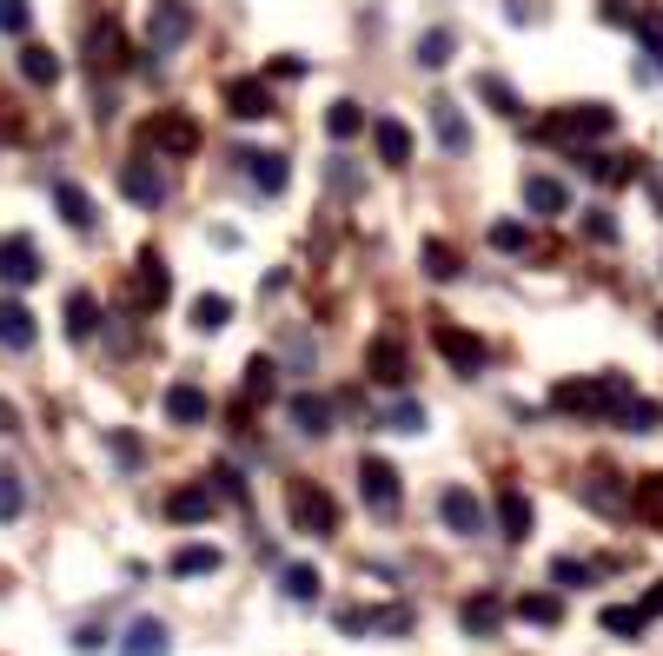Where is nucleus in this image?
<instances>
[{
  "mask_svg": "<svg viewBox=\"0 0 663 656\" xmlns=\"http://www.w3.org/2000/svg\"><path fill=\"white\" fill-rule=\"evenodd\" d=\"M40 279V252L27 232H7L0 239V285H33Z\"/></svg>",
  "mask_w": 663,
  "mask_h": 656,
  "instance_id": "nucleus-11",
  "label": "nucleus"
},
{
  "mask_svg": "<svg viewBox=\"0 0 663 656\" xmlns=\"http://www.w3.org/2000/svg\"><path fill=\"white\" fill-rule=\"evenodd\" d=\"M525 206L545 212V219H558V212H571V192H564V179H551V173H525Z\"/></svg>",
  "mask_w": 663,
  "mask_h": 656,
  "instance_id": "nucleus-22",
  "label": "nucleus"
},
{
  "mask_svg": "<svg viewBox=\"0 0 663 656\" xmlns=\"http://www.w3.org/2000/svg\"><path fill=\"white\" fill-rule=\"evenodd\" d=\"M20 80H27V86H53V80H60V53L40 46V40H27V46H20Z\"/></svg>",
  "mask_w": 663,
  "mask_h": 656,
  "instance_id": "nucleus-27",
  "label": "nucleus"
},
{
  "mask_svg": "<svg viewBox=\"0 0 663 656\" xmlns=\"http://www.w3.org/2000/svg\"><path fill=\"white\" fill-rule=\"evenodd\" d=\"M365 372H372L379 385L405 392V378H412V352H405V339H398V332H379V339L365 345Z\"/></svg>",
  "mask_w": 663,
  "mask_h": 656,
  "instance_id": "nucleus-6",
  "label": "nucleus"
},
{
  "mask_svg": "<svg viewBox=\"0 0 663 656\" xmlns=\"http://www.w3.org/2000/svg\"><path fill=\"white\" fill-rule=\"evenodd\" d=\"M226 113H232V119H266V113H272V86H266V73L232 80V86H226Z\"/></svg>",
  "mask_w": 663,
  "mask_h": 656,
  "instance_id": "nucleus-12",
  "label": "nucleus"
},
{
  "mask_svg": "<svg viewBox=\"0 0 663 656\" xmlns=\"http://www.w3.org/2000/svg\"><path fill=\"white\" fill-rule=\"evenodd\" d=\"M113 451H120V465H139V438H126V431H113Z\"/></svg>",
  "mask_w": 663,
  "mask_h": 656,
  "instance_id": "nucleus-53",
  "label": "nucleus"
},
{
  "mask_svg": "<svg viewBox=\"0 0 663 656\" xmlns=\"http://www.w3.org/2000/svg\"><path fill=\"white\" fill-rule=\"evenodd\" d=\"M166 650H173V631L159 617H133L126 637H120V656H166Z\"/></svg>",
  "mask_w": 663,
  "mask_h": 656,
  "instance_id": "nucleus-20",
  "label": "nucleus"
},
{
  "mask_svg": "<svg viewBox=\"0 0 663 656\" xmlns=\"http://www.w3.org/2000/svg\"><path fill=\"white\" fill-rule=\"evenodd\" d=\"M286 511H292V531H299V538H332V531H339V504H332V491L312 485V478H292V485H286Z\"/></svg>",
  "mask_w": 663,
  "mask_h": 656,
  "instance_id": "nucleus-2",
  "label": "nucleus"
},
{
  "mask_svg": "<svg viewBox=\"0 0 663 656\" xmlns=\"http://www.w3.org/2000/svg\"><path fill=\"white\" fill-rule=\"evenodd\" d=\"M432 345L445 352V365H452L458 378H478V372H485V358H491V352H485V339H472V332H458V325H438V332H432Z\"/></svg>",
  "mask_w": 663,
  "mask_h": 656,
  "instance_id": "nucleus-7",
  "label": "nucleus"
},
{
  "mask_svg": "<svg viewBox=\"0 0 663 656\" xmlns=\"http://www.w3.org/2000/svg\"><path fill=\"white\" fill-rule=\"evenodd\" d=\"M206 485H213L219 498H246V485H239V471H232V465H219V471H213Z\"/></svg>",
  "mask_w": 663,
  "mask_h": 656,
  "instance_id": "nucleus-50",
  "label": "nucleus"
},
{
  "mask_svg": "<svg viewBox=\"0 0 663 656\" xmlns=\"http://www.w3.org/2000/svg\"><path fill=\"white\" fill-rule=\"evenodd\" d=\"M611 126H618V113H611V106H598V100H584V106L551 113V119H545V139H604Z\"/></svg>",
  "mask_w": 663,
  "mask_h": 656,
  "instance_id": "nucleus-4",
  "label": "nucleus"
},
{
  "mask_svg": "<svg viewBox=\"0 0 663 656\" xmlns=\"http://www.w3.org/2000/svg\"><path fill=\"white\" fill-rule=\"evenodd\" d=\"M505 20L525 27V20H538V7H531V0H505Z\"/></svg>",
  "mask_w": 663,
  "mask_h": 656,
  "instance_id": "nucleus-54",
  "label": "nucleus"
},
{
  "mask_svg": "<svg viewBox=\"0 0 663 656\" xmlns=\"http://www.w3.org/2000/svg\"><path fill=\"white\" fill-rule=\"evenodd\" d=\"M120 192H126L133 206L159 212V199H166V173H159L153 159H126V166H120Z\"/></svg>",
  "mask_w": 663,
  "mask_h": 656,
  "instance_id": "nucleus-9",
  "label": "nucleus"
},
{
  "mask_svg": "<svg viewBox=\"0 0 663 656\" xmlns=\"http://www.w3.org/2000/svg\"><path fill=\"white\" fill-rule=\"evenodd\" d=\"M239 166H246V179L259 192H286L292 186V159L286 153H239Z\"/></svg>",
  "mask_w": 663,
  "mask_h": 656,
  "instance_id": "nucleus-17",
  "label": "nucleus"
},
{
  "mask_svg": "<svg viewBox=\"0 0 663 656\" xmlns=\"http://www.w3.org/2000/svg\"><path fill=\"white\" fill-rule=\"evenodd\" d=\"M100 644H106V631H100V624H86V631L73 637V650H80V656H93V650H100Z\"/></svg>",
  "mask_w": 663,
  "mask_h": 656,
  "instance_id": "nucleus-52",
  "label": "nucleus"
},
{
  "mask_svg": "<svg viewBox=\"0 0 663 656\" xmlns=\"http://www.w3.org/2000/svg\"><path fill=\"white\" fill-rule=\"evenodd\" d=\"M0 431H20V412H13V405H0Z\"/></svg>",
  "mask_w": 663,
  "mask_h": 656,
  "instance_id": "nucleus-55",
  "label": "nucleus"
},
{
  "mask_svg": "<svg viewBox=\"0 0 663 656\" xmlns=\"http://www.w3.org/2000/svg\"><path fill=\"white\" fill-rule=\"evenodd\" d=\"M213 504H219V491H213V485H179V491L166 498V518H173V524H206V518H213Z\"/></svg>",
  "mask_w": 663,
  "mask_h": 656,
  "instance_id": "nucleus-18",
  "label": "nucleus"
},
{
  "mask_svg": "<svg viewBox=\"0 0 663 656\" xmlns=\"http://www.w3.org/2000/svg\"><path fill=\"white\" fill-rule=\"evenodd\" d=\"M359 498H365V511H379V518H398V465H385V458H359Z\"/></svg>",
  "mask_w": 663,
  "mask_h": 656,
  "instance_id": "nucleus-5",
  "label": "nucleus"
},
{
  "mask_svg": "<svg viewBox=\"0 0 663 656\" xmlns=\"http://www.w3.org/2000/svg\"><path fill=\"white\" fill-rule=\"evenodd\" d=\"M638 398V385L624 378V372H604V378H564L558 392H551V405L564 412V418H584V425H618V412Z\"/></svg>",
  "mask_w": 663,
  "mask_h": 656,
  "instance_id": "nucleus-1",
  "label": "nucleus"
},
{
  "mask_svg": "<svg viewBox=\"0 0 663 656\" xmlns=\"http://www.w3.org/2000/svg\"><path fill=\"white\" fill-rule=\"evenodd\" d=\"M27 27H33V7H27V0H0V33L27 40Z\"/></svg>",
  "mask_w": 663,
  "mask_h": 656,
  "instance_id": "nucleus-47",
  "label": "nucleus"
},
{
  "mask_svg": "<svg viewBox=\"0 0 663 656\" xmlns=\"http://www.w3.org/2000/svg\"><path fill=\"white\" fill-rule=\"evenodd\" d=\"M219 571V551L213 544H186L179 558H173V577H213Z\"/></svg>",
  "mask_w": 663,
  "mask_h": 656,
  "instance_id": "nucleus-39",
  "label": "nucleus"
},
{
  "mask_svg": "<svg viewBox=\"0 0 663 656\" xmlns=\"http://www.w3.org/2000/svg\"><path fill=\"white\" fill-rule=\"evenodd\" d=\"M272 385H279V365H272V358H252V365H246V398H272Z\"/></svg>",
  "mask_w": 663,
  "mask_h": 656,
  "instance_id": "nucleus-44",
  "label": "nucleus"
},
{
  "mask_svg": "<svg viewBox=\"0 0 663 656\" xmlns=\"http://www.w3.org/2000/svg\"><path fill=\"white\" fill-rule=\"evenodd\" d=\"M325 186H332V192H359V166H352V159L339 153V159L325 166Z\"/></svg>",
  "mask_w": 663,
  "mask_h": 656,
  "instance_id": "nucleus-49",
  "label": "nucleus"
},
{
  "mask_svg": "<svg viewBox=\"0 0 663 656\" xmlns=\"http://www.w3.org/2000/svg\"><path fill=\"white\" fill-rule=\"evenodd\" d=\"M153 146L173 153V159H186V153H199V126H193L186 113H159V119H153Z\"/></svg>",
  "mask_w": 663,
  "mask_h": 656,
  "instance_id": "nucleus-15",
  "label": "nucleus"
},
{
  "mask_svg": "<svg viewBox=\"0 0 663 656\" xmlns=\"http://www.w3.org/2000/svg\"><path fill=\"white\" fill-rule=\"evenodd\" d=\"M425 113H432V133H438V146H445V153H472V119H465V106H458V100H445V93H438Z\"/></svg>",
  "mask_w": 663,
  "mask_h": 656,
  "instance_id": "nucleus-10",
  "label": "nucleus"
},
{
  "mask_svg": "<svg viewBox=\"0 0 663 656\" xmlns=\"http://www.w3.org/2000/svg\"><path fill=\"white\" fill-rule=\"evenodd\" d=\"M279 591H286L292 604H319V571H312V564H286V571H279Z\"/></svg>",
  "mask_w": 663,
  "mask_h": 656,
  "instance_id": "nucleus-38",
  "label": "nucleus"
},
{
  "mask_svg": "<svg viewBox=\"0 0 663 656\" xmlns=\"http://www.w3.org/2000/svg\"><path fill=\"white\" fill-rule=\"evenodd\" d=\"M372 631H379V637H405V631H412V611H405V604H392V611H372Z\"/></svg>",
  "mask_w": 663,
  "mask_h": 656,
  "instance_id": "nucleus-48",
  "label": "nucleus"
},
{
  "mask_svg": "<svg viewBox=\"0 0 663 656\" xmlns=\"http://www.w3.org/2000/svg\"><path fill=\"white\" fill-rule=\"evenodd\" d=\"M432 425V412L418 405V398H398L392 412H385V431H425Z\"/></svg>",
  "mask_w": 663,
  "mask_h": 656,
  "instance_id": "nucleus-42",
  "label": "nucleus"
},
{
  "mask_svg": "<svg viewBox=\"0 0 663 656\" xmlns=\"http://www.w3.org/2000/svg\"><path fill=\"white\" fill-rule=\"evenodd\" d=\"M53 206H60V219H66L73 232H93V226H100V212H93L86 186H73V179H53Z\"/></svg>",
  "mask_w": 663,
  "mask_h": 656,
  "instance_id": "nucleus-23",
  "label": "nucleus"
},
{
  "mask_svg": "<svg viewBox=\"0 0 663 656\" xmlns=\"http://www.w3.org/2000/svg\"><path fill=\"white\" fill-rule=\"evenodd\" d=\"M438 518H445V531H458V538H478V531H485V504H478V491H465V485H445V491H438Z\"/></svg>",
  "mask_w": 663,
  "mask_h": 656,
  "instance_id": "nucleus-8",
  "label": "nucleus"
},
{
  "mask_svg": "<svg viewBox=\"0 0 663 656\" xmlns=\"http://www.w3.org/2000/svg\"><path fill=\"white\" fill-rule=\"evenodd\" d=\"M20 511H27V485H20L13 465H0V524H13Z\"/></svg>",
  "mask_w": 663,
  "mask_h": 656,
  "instance_id": "nucleus-40",
  "label": "nucleus"
},
{
  "mask_svg": "<svg viewBox=\"0 0 663 656\" xmlns=\"http://www.w3.org/2000/svg\"><path fill=\"white\" fill-rule=\"evenodd\" d=\"M531 524H538L531 498H525L518 485H498V531H505L511 544H525V538H531Z\"/></svg>",
  "mask_w": 663,
  "mask_h": 656,
  "instance_id": "nucleus-14",
  "label": "nucleus"
},
{
  "mask_svg": "<svg viewBox=\"0 0 663 656\" xmlns=\"http://www.w3.org/2000/svg\"><path fill=\"white\" fill-rule=\"evenodd\" d=\"M365 126H372V119H365L359 100H332V113H325V133H332V139H359Z\"/></svg>",
  "mask_w": 663,
  "mask_h": 656,
  "instance_id": "nucleus-33",
  "label": "nucleus"
},
{
  "mask_svg": "<svg viewBox=\"0 0 663 656\" xmlns=\"http://www.w3.org/2000/svg\"><path fill=\"white\" fill-rule=\"evenodd\" d=\"M452 53H458V33H452V27H432V33H418V53H412V60L438 73V66H452Z\"/></svg>",
  "mask_w": 663,
  "mask_h": 656,
  "instance_id": "nucleus-30",
  "label": "nucleus"
},
{
  "mask_svg": "<svg viewBox=\"0 0 663 656\" xmlns=\"http://www.w3.org/2000/svg\"><path fill=\"white\" fill-rule=\"evenodd\" d=\"M584 232H591L598 246H611V239H618V219H611V212H591V219H584Z\"/></svg>",
  "mask_w": 663,
  "mask_h": 656,
  "instance_id": "nucleus-51",
  "label": "nucleus"
},
{
  "mask_svg": "<svg viewBox=\"0 0 663 656\" xmlns=\"http://www.w3.org/2000/svg\"><path fill=\"white\" fill-rule=\"evenodd\" d=\"M193 27H199L193 0H153V13H146V46H153V53H179V46L193 40Z\"/></svg>",
  "mask_w": 663,
  "mask_h": 656,
  "instance_id": "nucleus-3",
  "label": "nucleus"
},
{
  "mask_svg": "<svg viewBox=\"0 0 663 656\" xmlns=\"http://www.w3.org/2000/svg\"><path fill=\"white\" fill-rule=\"evenodd\" d=\"M372 146H379L385 166H412V126H405V119L379 113V119H372Z\"/></svg>",
  "mask_w": 663,
  "mask_h": 656,
  "instance_id": "nucleus-16",
  "label": "nucleus"
},
{
  "mask_svg": "<svg viewBox=\"0 0 663 656\" xmlns=\"http://www.w3.org/2000/svg\"><path fill=\"white\" fill-rule=\"evenodd\" d=\"M618 425H624V431H657V425H663V405H657V398H631V405L618 412Z\"/></svg>",
  "mask_w": 663,
  "mask_h": 656,
  "instance_id": "nucleus-41",
  "label": "nucleus"
},
{
  "mask_svg": "<svg viewBox=\"0 0 663 656\" xmlns=\"http://www.w3.org/2000/svg\"><path fill=\"white\" fill-rule=\"evenodd\" d=\"M418 265H425V279H438V285H452V279L465 272L458 246H445V239H425V246H418Z\"/></svg>",
  "mask_w": 663,
  "mask_h": 656,
  "instance_id": "nucleus-28",
  "label": "nucleus"
},
{
  "mask_svg": "<svg viewBox=\"0 0 663 656\" xmlns=\"http://www.w3.org/2000/svg\"><path fill=\"white\" fill-rule=\"evenodd\" d=\"M591 577H598V571L578 564V558H558V564H551V584H558V591H578V584H591Z\"/></svg>",
  "mask_w": 663,
  "mask_h": 656,
  "instance_id": "nucleus-46",
  "label": "nucleus"
},
{
  "mask_svg": "<svg viewBox=\"0 0 663 656\" xmlns=\"http://www.w3.org/2000/svg\"><path fill=\"white\" fill-rule=\"evenodd\" d=\"M478 100H485L491 113H505V119H525V100H518V86H511V80H498V73H478Z\"/></svg>",
  "mask_w": 663,
  "mask_h": 656,
  "instance_id": "nucleus-29",
  "label": "nucleus"
},
{
  "mask_svg": "<svg viewBox=\"0 0 663 656\" xmlns=\"http://www.w3.org/2000/svg\"><path fill=\"white\" fill-rule=\"evenodd\" d=\"M631 511H638V518H651V524H663V471L631 478Z\"/></svg>",
  "mask_w": 663,
  "mask_h": 656,
  "instance_id": "nucleus-32",
  "label": "nucleus"
},
{
  "mask_svg": "<svg viewBox=\"0 0 663 656\" xmlns=\"http://www.w3.org/2000/svg\"><path fill=\"white\" fill-rule=\"evenodd\" d=\"M518 617L551 631V624H564V604H558V591H525V597H518Z\"/></svg>",
  "mask_w": 663,
  "mask_h": 656,
  "instance_id": "nucleus-34",
  "label": "nucleus"
},
{
  "mask_svg": "<svg viewBox=\"0 0 663 656\" xmlns=\"http://www.w3.org/2000/svg\"><path fill=\"white\" fill-rule=\"evenodd\" d=\"M86 60H93V73H120L126 66V33L106 20V27H93L86 33Z\"/></svg>",
  "mask_w": 663,
  "mask_h": 656,
  "instance_id": "nucleus-21",
  "label": "nucleus"
},
{
  "mask_svg": "<svg viewBox=\"0 0 663 656\" xmlns=\"http://www.w3.org/2000/svg\"><path fill=\"white\" fill-rule=\"evenodd\" d=\"M651 179V199H657V212H663V173H644Z\"/></svg>",
  "mask_w": 663,
  "mask_h": 656,
  "instance_id": "nucleus-56",
  "label": "nucleus"
},
{
  "mask_svg": "<svg viewBox=\"0 0 663 656\" xmlns=\"http://www.w3.org/2000/svg\"><path fill=\"white\" fill-rule=\"evenodd\" d=\"M491 246H498V252H525V246H531V226H518V219H498V226H491Z\"/></svg>",
  "mask_w": 663,
  "mask_h": 656,
  "instance_id": "nucleus-45",
  "label": "nucleus"
},
{
  "mask_svg": "<svg viewBox=\"0 0 663 656\" xmlns=\"http://www.w3.org/2000/svg\"><path fill=\"white\" fill-rule=\"evenodd\" d=\"M584 504L604 511V518H624V511H631V491L618 485V471H591V478H584Z\"/></svg>",
  "mask_w": 663,
  "mask_h": 656,
  "instance_id": "nucleus-24",
  "label": "nucleus"
},
{
  "mask_svg": "<svg viewBox=\"0 0 663 656\" xmlns=\"http://www.w3.org/2000/svg\"><path fill=\"white\" fill-rule=\"evenodd\" d=\"M33 339H40L33 312L20 299H0V352H33Z\"/></svg>",
  "mask_w": 663,
  "mask_h": 656,
  "instance_id": "nucleus-19",
  "label": "nucleus"
},
{
  "mask_svg": "<svg viewBox=\"0 0 663 656\" xmlns=\"http://www.w3.org/2000/svg\"><path fill=\"white\" fill-rule=\"evenodd\" d=\"M644 611H651V617H657V611H663V584H657V591H651V597H644Z\"/></svg>",
  "mask_w": 663,
  "mask_h": 656,
  "instance_id": "nucleus-57",
  "label": "nucleus"
},
{
  "mask_svg": "<svg viewBox=\"0 0 663 656\" xmlns=\"http://www.w3.org/2000/svg\"><path fill=\"white\" fill-rule=\"evenodd\" d=\"M166 418H173V425H206V418H213V398H206L193 378H173V385H166Z\"/></svg>",
  "mask_w": 663,
  "mask_h": 656,
  "instance_id": "nucleus-13",
  "label": "nucleus"
},
{
  "mask_svg": "<svg viewBox=\"0 0 663 656\" xmlns=\"http://www.w3.org/2000/svg\"><path fill=\"white\" fill-rule=\"evenodd\" d=\"M232 325V299L226 292H199L193 299V332H226Z\"/></svg>",
  "mask_w": 663,
  "mask_h": 656,
  "instance_id": "nucleus-31",
  "label": "nucleus"
},
{
  "mask_svg": "<svg viewBox=\"0 0 663 656\" xmlns=\"http://www.w3.org/2000/svg\"><path fill=\"white\" fill-rule=\"evenodd\" d=\"M166 292H173L166 259H139V305H166Z\"/></svg>",
  "mask_w": 663,
  "mask_h": 656,
  "instance_id": "nucleus-36",
  "label": "nucleus"
},
{
  "mask_svg": "<svg viewBox=\"0 0 663 656\" xmlns=\"http://www.w3.org/2000/svg\"><path fill=\"white\" fill-rule=\"evenodd\" d=\"M93 325H100L93 292H73V299H66V339H80V345H86V339H93Z\"/></svg>",
  "mask_w": 663,
  "mask_h": 656,
  "instance_id": "nucleus-37",
  "label": "nucleus"
},
{
  "mask_svg": "<svg viewBox=\"0 0 663 656\" xmlns=\"http://www.w3.org/2000/svg\"><path fill=\"white\" fill-rule=\"evenodd\" d=\"M286 412H292V425H299L305 438H325V431H332V398H319V392H299Z\"/></svg>",
  "mask_w": 663,
  "mask_h": 656,
  "instance_id": "nucleus-25",
  "label": "nucleus"
},
{
  "mask_svg": "<svg viewBox=\"0 0 663 656\" xmlns=\"http://www.w3.org/2000/svg\"><path fill=\"white\" fill-rule=\"evenodd\" d=\"M598 624H604L611 637H644V631H651V611H644V604H611Z\"/></svg>",
  "mask_w": 663,
  "mask_h": 656,
  "instance_id": "nucleus-35",
  "label": "nucleus"
},
{
  "mask_svg": "<svg viewBox=\"0 0 663 656\" xmlns=\"http://www.w3.org/2000/svg\"><path fill=\"white\" fill-rule=\"evenodd\" d=\"M458 624H465L472 637H498V624H505V604H498L491 591H485V597H465V604H458Z\"/></svg>",
  "mask_w": 663,
  "mask_h": 656,
  "instance_id": "nucleus-26",
  "label": "nucleus"
},
{
  "mask_svg": "<svg viewBox=\"0 0 663 656\" xmlns=\"http://www.w3.org/2000/svg\"><path fill=\"white\" fill-rule=\"evenodd\" d=\"M631 27H638V40H644V53H651V60H657V66H663V13H657V7H644V13H638Z\"/></svg>",
  "mask_w": 663,
  "mask_h": 656,
  "instance_id": "nucleus-43",
  "label": "nucleus"
}]
</instances>
